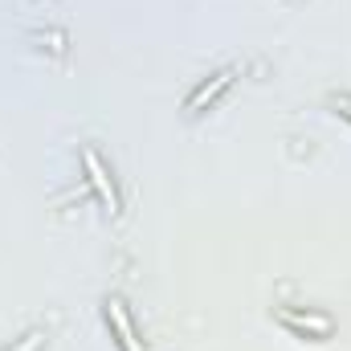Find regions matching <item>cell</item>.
Masks as SVG:
<instances>
[{
	"label": "cell",
	"instance_id": "6da1fadb",
	"mask_svg": "<svg viewBox=\"0 0 351 351\" xmlns=\"http://www.w3.org/2000/svg\"><path fill=\"white\" fill-rule=\"evenodd\" d=\"M282 323H286L294 335H306V339H327V335H331V319H327V315H311V319H298L294 311H282Z\"/></svg>",
	"mask_w": 351,
	"mask_h": 351
},
{
	"label": "cell",
	"instance_id": "7a4b0ae2",
	"mask_svg": "<svg viewBox=\"0 0 351 351\" xmlns=\"http://www.w3.org/2000/svg\"><path fill=\"white\" fill-rule=\"evenodd\" d=\"M86 172H90V184H94V192L102 196V204L114 213V208H119V192H114L110 176L102 172V164H98V156H94V152H86Z\"/></svg>",
	"mask_w": 351,
	"mask_h": 351
},
{
	"label": "cell",
	"instance_id": "3957f363",
	"mask_svg": "<svg viewBox=\"0 0 351 351\" xmlns=\"http://www.w3.org/2000/svg\"><path fill=\"white\" fill-rule=\"evenodd\" d=\"M233 74H237V70H221V74H213V82H204V86L196 90V94L188 98V106H184V110H188V114H196V110H200L204 102H213V98H217L221 90L233 82Z\"/></svg>",
	"mask_w": 351,
	"mask_h": 351
},
{
	"label": "cell",
	"instance_id": "277c9868",
	"mask_svg": "<svg viewBox=\"0 0 351 351\" xmlns=\"http://www.w3.org/2000/svg\"><path fill=\"white\" fill-rule=\"evenodd\" d=\"M106 319H114V335H119V348L123 351H139L131 339V323H127V311H123V298H106Z\"/></svg>",
	"mask_w": 351,
	"mask_h": 351
},
{
	"label": "cell",
	"instance_id": "5b68a950",
	"mask_svg": "<svg viewBox=\"0 0 351 351\" xmlns=\"http://www.w3.org/2000/svg\"><path fill=\"white\" fill-rule=\"evenodd\" d=\"M37 343H41V335H29V339H25V348H21V351H33Z\"/></svg>",
	"mask_w": 351,
	"mask_h": 351
}]
</instances>
